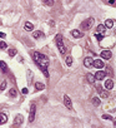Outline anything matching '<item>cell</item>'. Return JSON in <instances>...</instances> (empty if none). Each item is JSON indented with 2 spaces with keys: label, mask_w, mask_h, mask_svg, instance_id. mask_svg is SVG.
<instances>
[{
  "label": "cell",
  "mask_w": 116,
  "mask_h": 128,
  "mask_svg": "<svg viewBox=\"0 0 116 128\" xmlns=\"http://www.w3.org/2000/svg\"><path fill=\"white\" fill-rule=\"evenodd\" d=\"M31 57H33V60L36 63V65L41 69V72L44 73V76L46 79H49V58L43 53H39V51H33L31 53Z\"/></svg>",
  "instance_id": "cell-1"
},
{
  "label": "cell",
  "mask_w": 116,
  "mask_h": 128,
  "mask_svg": "<svg viewBox=\"0 0 116 128\" xmlns=\"http://www.w3.org/2000/svg\"><path fill=\"white\" fill-rule=\"evenodd\" d=\"M55 42H56L57 49H59V53L63 54V55H65V54H66V47H65V44H64L63 36H61L60 34H57V35L55 36Z\"/></svg>",
  "instance_id": "cell-2"
},
{
  "label": "cell",
  "mask_w": 116,
  "mask_h": 128,
  "mask_svg": "<svg viewBox=\"0 0 116 128\" xmlns=\"http://www.w3.org/2000/svg\"><path fill=\"white\" fill-rule=\"evenodd\" d=\"M94 23H95L94 18H87V19H85V20H84V22L80 24V26H81V30L86 31V30L91 29V26L94 25Z\"/></svg>",
  "instance_id": "cell-3"
},
{
  "label": "cell",
  "mask_w": 116,
  "mask_h": 128,
  "mask_svg": "<svg viewBox=\"0 0 116 128\" xmlns=\"http://www.w3.org/2000/svg\"><path fill=\"white\" fill-rule=\"evenodd\" d=\"M35 114H36V105H35V103H31L30 111H29V123H33L35 121Z\"/></svg>",
  "instance_id": "cell-4"
},
{
  "label": "cell",
  "mask_w": 116,
  "mask_h": 128,
  "mask_svg": "<svg viewBox=\"0 0 116 128\" xmlns=\"http://www.w3.org/2000/svg\"><path fill=\"white\" fill-rule=\"evenodd\" d=\"M106 76H107L106 72H104L101 69H98V73L95 74V78H96V80H102V79H105Z\"/></svg>",
  "instance_id": "cell-5"
},
{
  "label": "cell",
  "mask_w": 116,
  "mask_h": 128,
  "mask_svg": "<svg viewBox=\"0 0 116 128\" xmlns=\"http://www.w3.org/2000/svg\"><path fill=\"white\" fill-rule=\"evenodd\" d=\"M64 104H65V107L67 108V109H72V102H71V99H70V97L67 96V94H65L64 96Z\"/></svg>",
  "instance_id": "cell-6"
},
{
  "label": "cell",
  "mask_w": 116,
  "mask_h": 128,
  "mask_svg": "<svg viewBox=\"0 0 116 128\" xmlns=\"http://www.w3.org/2000/svg\"><path fill=\"white\" fill-rule=\"evenodd\" d=\"M100 57H101L102 59H105V60H110L111 57H112V53H111L110 50H102L101 54H100Z\"/></svg>",
  "instance_id": "cell-7"
},
{
  "label": "cell",
  "mask_w": 116,
  "mask_h": 128,
  "mask_svg": "<svg viewBox=\"0 0 116 128\" xmlns=\"http://www.w3.org/2000/svg\"><path fill=\"white\" fill-rule=\"evenodd\" d=\"M84 65L86 68H94V59L91 57H86L84 59Z\"/></svg>",
  "instance_id": "cell-8"
},
{
  "label": "cell",
  "mask_w": 116,
  "mask_h": 128,
  "mask_svg": "<svg viewBox=\"0 0 116 128\" xmlns=\"http://www.w3.org/2000/svg\"><path fill=\"white\" fill-rule=\"evenodd\" d=\"M71 36H74V38H76V39H79V38H83L84 34H83V31H81V30L74 29V30H71Z\"/></svg>",
  "instance_id": "cell-9"
},
{
  "label": "cell",
  "mask_w": 116,
  "mask_h": 128,
  "mask_svg": "<svg viewBox=\"0 0 116 128\" xmlns=\"http://www.w3.org/2000/svg\"><path fill=\"white\" fill-rule=\"evenodd\" d=\"M105 65H104V62L101 60V59H96V60H94V68H96V69H102Z\"/></svg>",
  "instance_id": "cell-10"
},
{
  "label": "cell",
  "mask_w": 116,
  "mask_h": 128,
  "mask_svg": "<svg viewBox=\"0 0 116 128\" xmlns=\"http://www.w3.org/2000/svg\"><path fill=\"white\" fill-rule=\"evenodd\" d=\"M112 88H114V80H112V79H107V80L105 82V89L111 90Z\"/></svg>",
  "instance_id": "cell-11"
},
{
  "label": "cell",
  "mask_w": 116,
  "mask_h": 128,
  "mask_svg": "<svg viewBox=\"0 0 116 128\" xmlns=\"http://www.w3.org/2000/svg\"><path fill=\"white\" fill-rule=\"evenodd\" d=\"M105 31H106V26L102 25V24H99V26L96 28V33H98V34H104V35H105Z\"/></svg>",
  "instance_id": "cell-12"
},
{
  "label": "cell",
  "mask_w": 116,
  "mask_h": 128,
  "mask_svg": "<svg viewBox=\"0 0 116 128\" xmlns=\"http://www.w3.org/2000/svg\"><path fill=\"white\" fill-rule=\"evenodd\" d=\"M33 36H34V39H40V38H44V33L40 31V30H37V31H34L33 33Z\"/></svg>",
  "instance_id": "cell-13"
},
{
  "label": "cell",
  "mask_w": 116,
  "mask_h": 128,
  "mask_svg": "<svg viewBox=\"0 0 116 128\" xmlns=\"http://www.w3.org/2000/svg\"><path fill=\"white\" fill-rule=\"evenodd\" d=\"M0 70H1V73H4V74H5V73H8V65L3 60H0Z\"/></svg>",
  "instance_id": "cell-14"
},
{
  "label": "cell",
  "mask_w": 116,
  "mask_h": 128,
  "mask_svg": "<svg viewBox=\"0 0 116 128\" xmlns=\"http://www.w3.org/2000/svg\"><path fill=\"white\" fill-rule=\"evenodd\" d=\"M23 122H24V118H23L21 114H17L15 117V119H14V124H21Z\"/></svg>",
  "instance_id": "cell-15"
},
{
  "label": "cell",
  "mask_w": 116,
  "mask_h": 128,
  "mask_svg": "<svg viewBox=\"0 0 116 128\" xmlns=\"http://www.w3.org/2000/svg\"><path fill=\"white\" fill-rule=\"evenodd\" d=\"M8 122V117L5 113H0V126L1 124H5Z\"/></svg>",
  "instance_id": "cell-16"
},
{
  "label": "cell",
  "mask_w": 116,
  "mask_h": 128,
  "mask_svg": "<svg viewBox=\"0 0 116 128\" xmlns=\"http://www.w3.org/2000/svg\"><path fill=\"white\" fill-rule=\"evenodd\" d=\"M35 89H36V90H44V89H45V84H44V83H40V82H36V83H35Z\"/></svg>",
  "instance_id": "cell-17"
},
{
  "label": "cell",
  "mask_w": 116,
  "mask_h": 128,
  "mask_svg": "<svg viewBox=\"0 0 116 128\" xmlns=\"http://www.w3.org/2000/svg\"><path fill=\"white\" fill-rule=\"evenodd\" d=\"M86 79H87V82H89V83H91V84H94V83H95V80H96L95 76H94V74H90V73L86 76Z\"/></svg>",
  "instance_id": "cell-18"
},
{
  "label": "cell",
  "mask_w": 116,
  "mask_h": 128,
  "mask_svg": "<svg viewBox=\"0 0 116 128\" xmlns=\"http://www.w3.org/2000/svg\"><path fill=\"white\" fill-rule=\"evenodd\" d=\"M24 29H25L26 31H31V30L34 29V25H33L31 23H29V22H26V23L24 24Z\"/></svg>",
  "instance_id": "cell-19"
},
{
  "label": "cell",
  "mask_w": 116,
  "mask_h": 128,
  "mask_svg": "<svg viewBox=\"0 0 116 128\" xmlns=\"http://www.w3.org/2000/svg\"><path fill=\"white\" fill-rule=\"evenodd\" d=\"M91 102H92V104H94V105H96V107H99V105H100V103H101V101H100V98H99V97H94V98L91 99Z\"/></svg>",
  "instance_id": "cell-20"
},
{
  "label": "cell",
  "mask_w": 116,
  "mask_h": 128,
  "mask_svg": "<svg viewBox=\"0 0 116 128\" xmlns=\"http://www.w3.org/2000/svg\"><path fill=\"white\" fill-rule=\"evenodd\" d=\"M9 97H16L17 96V90H16V88H11L10 90H9V94H8Z\"/></svg>",
  "instance_id": "cell-21"
},
{
  "label": "cell",
  "mask_w": 116,
  "mask_h": 128,
  "mask_svg": "<svg viewBox=\"0 0 116 128\" xmlns=\"http://www.w3.org/2000/svg\"><path fill=\"white\" fill-rule=\"evenodd\" d=\"M105 26H106V29H111V28L114 26V20L107 19V20L105 22Z\"/></svg>",
  "instance_id": "cell-22"
},
{
  "label": "cell",
  "mask_w": 116,
  "mask_h": 128,
  "mask_svg": "<svg viewBox=\"0 0 116 128\" xmlns=\"http://www.w3.org/2000/svg\"><path fill=\"white\" fill-rule=\"evenodd\" d=\"M43 4L46 5V6H52L54 5V0H41Z\"/></svg>",
  "instance_id": "cell-23"
},
{
  "label": "cell",
  "mask_w": 116,
  "mask_h": 128,
  "mask_svg": "<svg viewBox=\"0 0 116 128\" xmlns=\"http://www.w3.org/2000/svg\"><path fill=\"white\" fill-rule=\"evenodd\" d=\"M16 53H17V51H16V49H14V48H13V49H9V50H8V54H9V57H15V55H16Z\"/></svg>",
  "instance_id": "cell-24"
},
{
  "label": "cell",
  "mask_w": 116,
  "mask_h": 128,
  "mask_svg": "<svg viewBox=\"0 0 116 128\" xmlns=\"http://www.w3.org/2000/svg\"><path fill=\"white\" fill-rule=\"evenodd\" d=\"M100 96L102 97V98H107L110 94H109V90L106 89V90H101V92H100Z\"/></svg>",
  "instance_id": "cell-25"
},
{
  "label": "cell",
  "mask_w": 116,
  "mask_h": 128,
  "mask_svg": "<svg viewBox=\"0 0 116 128\" xmlns=\"http://www.w3.org/2000/svg\"><path fill=\"white\" fill-rule=\"evenodd\" d=\"M65 62H66V64L70 67V65L72 64V57H70V55H66V58H65Z\"/></svg>",
  "instance_id": "cell-26"
},
{
  "label": "cell",
  "mask_w": 116,
  "mask_h": 128,
  "mask_svg": "<svg viewBox=\"0 0 116 128\" xmlns=\"http://www.w3.org/2000/svg\"><path fill=\"white\" fill-rule=\"evenodd\" d=\"M6 85H8L6 80H3V82H1V84H0V92H3V90H5Z\"/></svg>",
  "instance_id": "cell-27"
},
{
  "label": "cell",
  "mask_w": 116,
  "mask_h": 128,
  "mask_svg": "<svg viewBox=\"0 0 116 128\" xmlns=\"http://www.w3.org/2000/svg\"><path fill=\"white\" fill-rule=\"evenodd\" d=\"M95 36H96V39H98L99 42H101V40L104 39V36H105V35H104V34H98V33H96V34H95Z\"/></svg>",
  "instance_id": "cell-28"
},
{
  "label": "cell",
  "mask_w": 116,
  "mask_h": 128,
  "mask_svg": "<svg viewBox=\"0 0 116 128\" xmlns=\"http://www.w3.org/2000/svg\"><path fill=\"white\" fill-rule=\"evenodd\" d=\"M6 43H4V42H1V43H0V50H5L6 49Z\"/></svg>",
  "instance_id": "cell-29"
},
{
  "label": "cell",
  "mask_w": 116,
  "mask_h": 128,
  "mask_svg": "<svg viewBox=\"0 0 116 128\" xmlns=\"http://www.w3.org/2000/svg\"><path fill=\"white\" fill-rule=\"evenodd\" d=\"M102 118H104V119H110V121H112V117H111V116H107V114H104Z\"/></svg>",
  "instance_id": "cell-30"
},
{
  "label": "cell",
  "mask_w": 116,
  "mask_h": 128,
  "mask_svg": "<svg viewBox=\"0 0 116 128\" xmlns=\"http://www.w3.org/2000/svg\"><path fill=\"white\" fill-rule=\"evenodd\" d=\"M96 90H98V92L100 93L101 90H102V88H101V85H96Z\"/></svg>",
  "instance_id": "cell-31"
},
{
  "label": "cell",
  "mask_w": 116,
  "mask_h": 128,
  "mask_svg": "<svg viewBox=\"0 0 116 128\" xmlns=\"http://www.w3.org/2000/svg\"><path fill=\"white\" fill-rule=\"evenodd\" d=\"M21 93H23V94H26V93H28V88H23Z\"/></svg>",
  "instance_id": "cell-32"
},
{
  "label": "cell",
  "mask_w": 116,
  "mask_h": 128,
  "mask_svg": "<svg viewBox=\"0 0 116 128\" xmlns=\"http://www.w3.org/2000/svg\"><path fill=\"white\" fill-rule=\"evenodd\" d=\"M109 3H110V4H115L116 0H109Z\"/></svg>",
  "instance_id": "cell-33"
},
{
  "label": "cell",
  "mask_w": 116,
  "mask_h": 128,
  "mask_svg": "<svg viewBox=\"0 0 116 128\" xmlns=\"http://www.w3.org/2000/svg\"><path fill=\"white\" fill-rule=\"evenodd\" d=\"M0 38H5V34L4 33H0Z\"/></svg>",
  "instance_id": "cell-34"
}]
</instances>
